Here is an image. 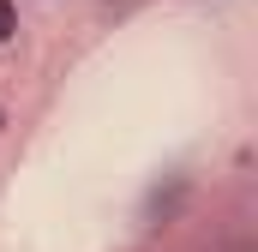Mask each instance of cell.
<instances>
[{"label": "cell", "mask_w": 258, "mask_h": 252, "mask_svg": "<svg viewBox=\"0 0 258 252\" xmlns=\"http://www.w3.org/2000/svg\"><path fill=\"white\" fill-rule=\"evenodd\" d=\"M12 30H18V12H12V0H0V42H12Z\"/></svg>", "instance_id": "obj_1"}]
</instances>
